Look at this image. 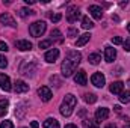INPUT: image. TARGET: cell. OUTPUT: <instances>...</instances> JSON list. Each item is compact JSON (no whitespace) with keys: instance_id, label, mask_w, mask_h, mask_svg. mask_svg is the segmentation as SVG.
<instances>
[{"instance_id":"1","label":"cell","mask_w":130,"mask_h":128,"mask_svg":"<svg viewBox=\"0 0 130 128\" xmlns=\"http://www.w3.org/2000/svg\"><path fill=\"white\" fill-rule=\"evenodd\" d=\"M80 60H82V54L79 51L70 50L67 53V57H65V60L62 62V66H61V72H62V75H64L65 78L67 77H71L73 72H76V69H77V66L80 63Z\"/></svg>"},{"instance_id":"2","label":"cell","mask_w":130,"mask_h":128,"mask_svg":"<svg viewBox=\"0 0 130 128\" xmlns=\"http://www.w3.org/2000/svg\"><path fill=\"white\" fill-rule=\"evenodd\" d=\"M76 104H77V98L73 95V94L65 95V98L62 99V104H61V107H59L61 115H62V116H65V118L71 116V113H73V110H74Z\"/></svg>"},{"instance_id":"3","label":"cell","mask_w":130,"mask_h":128,"mask_svg":"<svg viewBox=\"0 0 130 128\" xmlns=\"http://www.w3.org/2000/svg\"><path fill=\"white\" fill-rule=\"evenodd\" d=\"M45 29H47V24L44 21H35V23H32L29 26V33L32 36H35V38H38V36H41L45 32Z\"/></svg>"},{"instance_id":"4","label":"cell","mask_w":130,"mask_h":128,"mask_svg":"<svg viewBox=\"0 0 130 128\" xmlns=\"http://www.w3.org/2000/svg\"><path fill=\"white\" fill-rule=\"evenodd\" d=\"M79 17H80L79 8L77 6H70L68 11H67V21L68 23H74V21H77Z\"/></svg>"},{"instance_id":"5","label":"cell","mask_w":130,"mask_h":128,"mask_svg":"<svg viewBox=\"0 0 130 128\" xmlns=\"http://www.w3.org/2000/svg\"><path fill=\"white\" fill-rule=\"evenodd\" d=\"M38 95H39V98H41L44 102H47V101H50V99H52L53 94H52L50 88H47V86H41V88L38 89Z\"/></svg>"},{"instance_id":"6","label":"cell","mask_w":130,"mask_h":128,"mask_svg":"<svg viewBox=\"0 0 130 128\" xmlns=\"http://www.w3.org/2000/svg\"><path fill=\"white\" fill-rule=\"evenodd\" d=\"M91 83H92L95 88H103L104 83H106V78H104V75H103L101 72H95V74H92V77H91Z\"/></svg>"},{"instance_id":"7","label":"cell","mask_w":130,"mask_h":128,"mask_svg":"<svg viewBox=\"0 0 130 128\" xmlns=\"http://www.w3.org/2000/svg\"><path fill=\"white\" fill-rule=\"evenodd\" d=\"M74 81H76V84L85 86V84L88 83V77H86V72H85L83 69L77 71V72H76V75H74Z\"/></svg>"},{"instance_id":"8","label":"cell","mask_w":130,"mask_h":128,"mask_svg":"<svg viewBox=\"0 0 130 128\" xmlns=\"http://www.w3.org/2000/svg\"><path fill=\"white\" fill-rule=\"evenodd\" d=\"M0 88H2V91H5V92H9V91L12 89L9 77H8L6 74H2V72H0Z\"/></svg>"},{"instance_id":"9","label":"cell","mask_w":130,"mask_h":128,"mask_svg":"<svg viewBox=\"0 0 130 128\" xmlns=\"http://www.w3.org/2000/svg\"><path fill=\"white\" fill-rule=\"evenodd\" d=\"M117 57V50L113 47H104V60L106 62H113Z\"/></svg>"},{"instance_id":"10","label":"cell","mask_w":130,"mask_h":128,"mask_svg":"<svg viewBox=\"0 0 130 128\" xmlns=\"http://www.w3.org/2000/svg\"><path fill=\"white\" fill-rule=\"evenodd\" d=\"M107 118H109V109H106V107L97 109V112H95V121H97V122L106 121Z\"/></svg>"},{"instance_id":"11","label":"cell","mask_w":130,"mask_h":128,"mask_svg":"<svg viewBox=\"0 0 130 128\" xmlns=\"http://www.w3.org/2000/svg\"><path fill=\"white\" fill-rule=\"evenodd\" d=\"M0 21L5 24V26H9V27H17V23H15V20L8 14V12H5V14H2L0 15Z\"/></svg>"},{"instance_id":"12","label":"cell","mask_w":130,"mask_h":128,"mask_svg":"<svg viewBox=\"0 0 130 128\" xmlns=\"http://www.w3.org/2000/svg\"><path fill=\"white\" fill-rule=\"evenodd\" d=\"M15 47L20 51H30L32 50V42H29L27 39H20V41L15 42Z\"/></svg>"},{"instance_id":"13","label":"cell","mask_w":130,"mask_h":128,"mask_svg":"<svg viewBox=\"0 0 130 128\" xmlns=\"http://www.w3.org/2000/svg\"><path fill=\"white\" fill-rule=\"evenodd\" d=\"M58 57H59V50H58V48H52V50H50V51H47V53H45V56H44V59H45L48 63L56 62V60H58Z\"/></svg>"},{"instance_id":"14","label":"cell","mask_w":130,"mask_h":128,"mask_svg":"<svg viewBox=\"0 0 130 128\" xmlns=\"http://www.w3.org/2000/svg\"><path fill=\"white\" fill-rule=\"evenodd\" d=\"M14 91L17 94H24V92L29 91V84L26 81H23V80H17L15 81V86H14Z\"/></svg>"},{"instance_id":"15","label":"cell","mask_w":130,"mask_h":128,"mask_svg":"<svg viewBox=\"0 0 130 128\" xmlns=\"http://www.w3.org/2000/svg\"><path fill=\"white\" fill-rule=\"evenodd\" d=\"M109 91H110V94H113V95H120L121 92H124V83H123V81H115V83L110 84Z\"/></svg>"},{"instance_id":"16","label":"cell","mask_w":130,"mask_h":128,"mask_svg":"<svg viewBox=\"0 0 130 128\" xmlns=\"http://www.w3.org/2000/svg\"><path fill=\"white\" fill-rule=\"evenodd\" d=\"M88 11H89V14L95 18V20H101V17H103V9L97 6V5H91L89 8H88Z\"/></svg>"},{"instance_id":"17","label":"cell","mask_w":130,"mask_h":128,"mask_svg":"<svg viewBox=\"0 0 130 128\" xmlns=\"http://www.w3.org/2000/svg\"><path fill=\"white\" fill-rule=\"evenodd\" d=\"M89 39H91V33H83V35H80V36L77 38L76 45H77V47H83V45H85Z\"/></svg>"},{"instance_id":"18","label":"cell","mask_w":130,"mask_h":128,"mask_svg":"<svg viewBox=\"0 0 130 128\" xmlns=\"http://www.w3.org/2000/svg\"><path fill=\"white\" fill-rule=\"evenodd\" d=\"M44 128H59V122L55 118H47L44 121Z\"/></svg>"},{"instance_id":"19","label":"cell","mask_w":130,"mask_h":128,"mask_svg":"<svg viewBox=\"0 0 130 128\" xmlns=\"http://www.w3.org/2000/svg\"><path fill=\"white\" fill-rule=\"evenodd\" d=\"M88 60H89V63H92V65H98L100 60H101V56L98 53H91L89 57H88Z\"/></svg>"},{"instance_id":"20","label":"cell","mask_w":130,"mask_h":128,"mask_svg":"<svg viewBox=\"0 0 130 128\" xmlns=\"http://www.w3.org/2000/svg\"><path fill=\"white\" fill-rule=\"evenodd\" d=\"M83 127L85 128H100L97 124V121H94V119H83Z\"/></svg>"},{"instance_id":"21","label":"cell","mask_w":130,"mask_h":128,"mask_svg":"<svg viewBox=\"0 0 130 128\" xmlns=\"http://www.w3.org/2000/svg\"><path fill=\"white\" fill-rule=\"evenodd\" d=\"M8 107H9V102H8L6 99H0V116L6 115V112H8Z\"/></svg>"},{"instance_id":"22","label":"cell","mask_w":130,"mask_h":128,"mask_svg":"<svg viewBox=\"0 0 130 128\" xmlns=\"http://www.w3.org/2000/svg\"><path fill=\"white\" fill-rule=\"evenodd\" d=\"M82 27H83V29H92V27H94V23H92L88 17H83V18H82Z\"/></svg>"},{"instance_id":"23","label":"cell","mask_w":130,"mask_h":128,"mask_svg":"<svg viewBox=\"0 0 130 128\" xmlns=\"http://www.w3.org/2000/svg\"><path fill=\"white\" fill-rule=\"evenodd\" d=\"M120 101H121L123 104H127V102H130V91L121 92V94H120Z\"/></svg>"},{"instance_id":"24","label":"cell","mask_w":130,"mask_h":128,"mask_svg":"<svg viewBox=\"0 0 130 128\" xmlns=\"http://www.w3.org/2000/svg\"><path fill=\"white\" fill-rule=\"evenodd\" d=\"M83 99H85V102H88V104H94V102L97 101V95H94V94H85Z\"/></svg>"},{"instance_id":"25","label":"cell","mask_w":130,"mask_h":128,"mask_svg":"<svg viewBox=\"0 0 130 128\" xmlns=\"http://www.w3.org/2000/svg\"><path fill=\"white\" fill-rule=\"evenodd\" d=\"M32 14H35V12L30 11V9H27V8H21V9H20V17H23V18H26V17H29V15H32Z\"/></svg>"},{"instance_id":"26","label":"cell","mask_w":130,"mask_h":128,"mask_svg":"<svg viewBox=\"0 0 130 128\" xmlns=\"http://www.w3.org/2000/svg\"><path fill=\"white\" fill-rule=\"evenodd\" d=\"M52 39H45V41H41L39 42V48H48L50 45H52Z\"/></svg>"},{"instance_id":"27","label":"cell","mask_w":130,"mask_h":128,"mask_svg":"<svg viewBox=\"0 0 130 128\" xmlns=\"http://www.w3.org/2000/svg\"><path fill=\"white\" fill-rule=\"evenodd\" d=\"M61 18H62V15H61L59 12H56V14H52V15H50V20H52L53 23H58Z\"/></svg>"},{"instance_id":"28","label":"cell","mask_w":130,"mask_h":128,"mask_svg":"<svg viewBox=\"0 0 130 128\" xmlns=\"http://www.w3.org/2000/svg\"><path fill=\"white\" fill-rule=\"evenodd\" d=\"M0 128H14V124H12L11 121H3V122L0 124Z\"/></svg>"},{"instance_id":"29","label":"cell","mask_w":130,"mask_h":128,"mask_svg":"<svg viewBox=\"0 0 130 128\" xmlns=\"http://www.w3.org/2000/svg\"><path fill=\"white\" fill-rule=\"evenodd\" d=\"M6 66H8V59L0 54V68H6Z\"/></svg>"},{"instance_id":"30","label":"cell","mask_w":130,"mask_h":128,"mask_svg":"<svg viewBox=\"0 0 130 128\" xmlns=\"http://www.w3.org/2000/svg\"><path fill=\"white\" fill-rule=\"evenodd\" d=\"M123 47H124V51H130V38L123 41Z\"/></svg>"},{"instance_id":"31","label":"cell","mask_w":130,"mask_h":128,"mask_svg":"<svg viewBox=\"0 0 130 128\" xmlns=\"http://www.w3.org/2000/svg\"><path fill=\"white\" fill-rule=\"evenodd\" d=\"M61 30H58V29H55V30H52V41H53V38L56 39V38H61Z\"/></svg>"},{"instance_id":"32","label":"cell","mask_w":130,"mask_h":128,"mask_svg":"<svg viewBox=\"0 0 130 128\" xmlns=\"http://www.w3.org/2000/svg\"><path fill=\"white\" fill-rule=\"evenodd\" d=\"M112 42H113L115 45H120V44H123V38H120V36H113V38H112Z\"/></svg>"},{"instance_id":"33","label":"cell","mask_w":130,"mask_h":128,"mask_svg":"<svg viewBox=\"0 0 130 128\" xmlns=\"http://www.w3.org/2000/svg\"><path fill=\"white\" fill-rule=\"evenodd\" d=\"M8 50H9V48H8V44H6V42H0V51H5V53H6Z\"/></svg>"},{"instance_id":"34","label":"cell","mask_w":130,"mask_h":128,"mask_svg":"<svg viewBox=\"0 0 130 128\" xmlns=\"http://www.w3.org/2000/svg\"><path fill=\"white\" fill-rule=\"evenodd\" d=\"M77 35V29H70L68 30V36H76Z\"/></svg>"},{"instance_id":"35","label":"cell","mask_w":130,"mask_h":128,"mask_svg":"<svg viewBox=\"0 0 130 128\" xmlns=\"http://www.w3.org/2000/svg\"><path fill=\"white\" fill-rule=\"evenodd\" d=\"M30 125H32V128H38V127H39V124H38L36 121H32V124H30Z\"/></svg>"},{"instance_id":"36","label":"cell","mask_w":130,"mask_h":128,"mask_svg":"<svg viewBox=\"0 0 130 128\" xmlns=\"http://www.w3.org/2000/svg\"><path fill=\"white\" fill-rule=\"evenodd\" d=\"M65 128H79V127L74 125V124H68V125H65Z\"/></svg>"},{"instance_id":"37","label":"cell","mask_w":130,"mask_h":128,"mask_svg":"<svg viewBox=\"0 0 130 128\" xmlns=\"http://www.w3.org/2000/svg\"><path fill=\"white\" fill-rule=\"evenodd\" d=\"M104 128H117V125H115V124H107Z\"/></svg>"},{"instance_id":"38","label":"cell","mask_w":130,"mask_h":128,"mask_svg":"<svg viewBox=\"0 0 130 128\" xmlns=\"http://www.w3.org/2000/svg\"><path fill=\"white\" fill-rule=\"evenodd\" d=\"M113 109H115V112H118V113H120V112H121V107H120V105H115V107H113Z\"/></svg>"},{"instance_id":"39","label":"cell","mask_w":130,"mask_h":128,"mask_svg":"<svg viewBox=\"0 0 130 128\" xmlns=\"http://www.w3.org/2000/svg\"><path fill=\"white\" fill-rule=\"evenodd\" d=\"M24 2H26L27 5H33V3H35V0H24Z\"/></svg>"},{"instance_id":"40","label":"cell","mask_w":130,"mask_h":128,"mask_svg":"<svg viewBox=\"0 0 130 128\" xmlns=\"http://www.w3.org/2000/svg\"><path fill=\"white\" fill-rule=\"evenodd\" d=\"M127 30H129V32H130V23H129V26H127Z\"/></svg>"},{"instance_id":"41","label":"cell","mask_w":130,"mask_h":128,"mask_svg":"<svg viewBox=\"0 0 130 128\" xmlns=\"http://www.w3.org/2000/svg\"><path fill=\"white\" fill-rule=\"evenodd\" d=\"M127 84H129V86H130V78H129V81H127Z\"/></svg>"},{"instance_id":"42","label":"cell","mask_w":130,"mask_h":128,"mask_svg":"<svg viewBox=\"0 0 130 128\" xmlns=\"http://www.w3.org/2000/svg\"><path fill=\"white\" fill-rule=\"evenodd\" d=\"M124 128H130V125H126V127H124Z\"/></svg>"}]
</instances>
